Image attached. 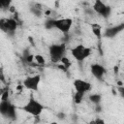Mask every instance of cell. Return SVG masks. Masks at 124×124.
I'll use <instances>...</instances> for the list:
<instances>
[{
  "instance_id": "1",
  "label": "cell",
  "mask_w": 124,
  "mask_h": 124,
  "mask_svg": "<svg viewBox=\"0 0 124 124\" xmlns=\"http://www.w3.org/2000/svg\"><path fill=\"white\" fill-rule=\"evenodd\" d=\"M73 19L72 18H59V19H48L46 21V27L47 29L56 28L61 31L63 34L67 35L72 27Z\"/></svg>"
},
{
  "instance_id": "2",
  "label": "cell",
  "mask_w": 124,
  "mask_h": 124,
  "mask_svg": "<svg viewBox=\"0 0 124 124\" xmlns=\"http://www.w3.org/2000/svg\"><path fill=\"white\" fill-rule=\"evenodd\" d=\"M44 108H45V107H44L39 101H37L36 99H34V98H32V97H31V98L28 100V102L21 108V109H22L23 111H25V112H27V113L33 115V116H40L41 113L43 112Z\"/></svg>"
},
{
  "instance_id": "3",
  "label": "cell",
  "mask_w": 124,
  "mask_h": 124,
  "mask_svg": "<svg viewBox=\"0 0 124 124\" xmlns=\"http://www.w3.org/2000/svg\"><path fill=\"white\" fill-rule=\"evenodd\" d=\"M65 51H66V45L63 44H54L49 46L48 47V52H49V57L52 62H58L61 61L62 58L65 56Z\"/></svg>"
},
{
  "instance_id": "4",
  "label": "cell",
  "mask_w": 124,
  "mask_h": 124,
  "mask_svg": "<svg viewBox=\"0 0 124 124\" xmlns=\"http://www.w3.org/2000/svg\"><path fill=\"white\" fill-rule=\"evenodd\" d=\"M72 56L78 62H82L91 54V48L86 47L83 45H77L73 48H71Z\"/></svg>"
},
{
  "instance_id": "5",
  "label": "cell",
  "mask_w": 124,
  "mask_h": 124,
  "mask_svg": "<svg viewBox=\"0 0 124 124\" xmlns=\"http://www.w3.org/2000/svg\"><path fill=\"white\" fill-rule=\"evenodd\" d=\"M0 112L4 117L8 119H11V120L16 119V107L9 100L0 102Z\"/></svg>"
},
{
  "instance_id": "6",
  "label": "cell",
  "mask_w": 124,
  "mask_h": 124,
  "mask_svg": "<svg viewBox=\"0 0 124 124\" xmlns=\"http://www.w3.org/2000/svg\"><path fill=\"white\" fill-rule=\"evenodd\" d=\"M92 9L96 14L100 15L104 18H108L111 14V8L108 5H106L104 2H102L100 0H96L93 3V8Z\"/></svg>"
},
{
  "instance_id": "7",
  "label": "cell",
  "mask_w": 124,
  "mask_h": 124,
  "mask_svg": "<svg viewBox=\"0 0 124 124\" xmlns=\"http://www.w3.org/2000/svg\"><path fill=\"white\" fill-rule=\"evenodd\" d=\"M0 28L5 33H14L17 28V21L14 18H1Z\"/></svg>"
},
{
  "instance_id": "8",
  "label": "cell",
  "mask_w": 124,
  "mask_h": 124,
  "mask_svg": "<svg viewBox=\"0 0 124 124\" xmlns=\"http://www.w3.org/2000/svg\"><path fill=\"white\" fill-rule=\"evenodd\" d=\"M40 81H41V76L40 75L26 77L23 80V86L25 88H27L28 90H31V91H38Z\"/></svg>"
},
{
  "instance_id": "9",
  "label": "cell",
  "mask_w": 124,
  "mask_h": 124,
  "mask_svg": "<svg viewBox=\"0 0 124 124\" xmlns=\"http://www.w3.org/2000/svg\"><path fill=\"white\" fill-rule=\"evenodd\" d=\"M74 87L76 89V92H79L82 94H85L86 92H89L91 90V83L86 81V80H82V79H75L74 80Z\"/></svg>"
},
{
  "instance_id": "10",
  "label": "cell",
  "mask_w": 124,
  "mask_h": 124,
  "mask_svg": "<svg viewBox=\"0 0 124 124\" xmlns=\"http://www.w3.org/2000/svg\"><path fill=\"white\" fill-rule=\"evenodd\" d=\"M90 71H91V74L97 78V79H102L104 75L106 74L107 70L106 68L103 66V65H100V64H92L90 66Z\"/></svg>"
},
{
  "instance_id": "11",
  "label": "cell",
  "mask_w": 124,
  "mask_h": 124,
  "mask_svg": "<svg viewBox=\"0 0 124 124\" xmlns=\"http://www.w3.org/2000/svg\"><path fill=\"white\" fill-rule=\"evenodd\" d=\"M123 30H124V23H120V24H117L115 26L107 28L105 33H104V36L107 38H113Z\"/></svg>"
},
{
  "instance_id": "12",
  "label": "cell",
  "mask_w": 124,
  "mask_h": 124,
  "mask_svg": "<svg viewBox=\"0 0 124 124\" xmlns=\"http://www.w3.org/2000/svg\"><path fill=\"white\" fill-rule=\"evenodd\" d=\"M89 101L91 103H93L95 106L100 105L101 101H102V96L100 94H91V95H89Z\"/></svg>"
},
{
  "instance_id": "13",
  "label": "cell",
  "mask_w": 124,
  "mask_h": 124,
  "mask_svg": "<svg viewBox=\"0 0 124 124\" xmlns=\"http://www.w3.org/2000/svg\"><path fill=\"white\" fill-rule=\"evenodd\" d=\"M92 32H93V34L97 37V38H101V27L99 26V25H96V24H94L93 26H92Z\"/></svg>"
},
{
  "instance_id": "14",
  "label": "cell",
  "mask_w": 124,
  "mask_h": 124,
  "mask_svg": "<svg viewBox=\"0 0 124 124\" xmlns=\"http://www.w3.org/2000/svg\"><path fill=\"white\" fill-rule=\"evenodd\" d=\"M83 96H84V94L79 93V92H76L75 95H74V101H75V103L76 104H80L81 101H82V99H83Z\"/></svg>"
},
{
  "instance_id": "15",
  "label": "cell",
  "mask_w": 124,
  "mask_h": 124,
  "mask_svg": "<svg viewBox=\"0 0 124 124\" xmlns=\"http://www.w3.org/2000/svg\"><path fill=\"white\" fill-rule=\"evenodd\" d=\"M34 59L36 60V62L38 63V64H40V65H44L45 64V58L41 55V54H37V55H35V57H34Z\"/></svg>"
},
{
  "instance_id": "16",
  "label": "cell",
  "mask_w": 124,
  "mask_h": 124,
  "mask_svg": "<svg viewBox=\"0 0 124 124\" xmlns=\"http://www.w3.org/2000/svg\"><path fill=\"white\" fill-rule=\"evenodd\" d=\"M61 63H62V65L66 68V69H68L70 66H71V61L66 57V56H64L63 58H62V60H61Z\"/></svg>"
},
{
  "instance_id": "17",
  "label": "cell",
  "mask_w": 124,
  "mask_h": 124,
  "mask_svg": "<svg viewBox=\"0 0 124 124\" xmlns=\"http://www.w3.org/2000/svg\"><path fill=\"white\" fill-rule=\"evenodd\" d=\"M30 11H31L36 16H42V12H41V10H40L39 8H31Z\"/></svg>"
},
{
  "instance_id": "18",
  "label": "cell",
  "mask_w": 124,
  "mask_h": 124,
  "mask_svg": "<svg viewBox=\"0 0 124 124\" xmlns=\"http://www.w3.org/2000/svg\"><path fill=\"white\" fill-rule=\"evenodd\" d=\"M24 57H25V61H26L27 63H31V62L33 61V58H34L35 56H33L32 54H24Z\"/></svg>"
},
{
  "instance_id": "19",
  "label": "cell",
  "mask_w": 124,
  "mask_h": 124,
  "mask_svg": "<svg viewBox=\"0 0 124 124\" xmlns=\"http://www.w3.org/2000/svg\"><path fill=\"white\" fill-rule=\"evenodd\" d=\"M10 4H11L10 1H2V2H0V6L2 8H9Z\"/></svg>"
},
{
  "instance_id": "20",
  "label": "cell",
  "mask_w": 124,
  "mask_h": 124,
  "mask_svg": "<svg viewBox=\"0 0 124 124\" xmlns=\"http://www.w3.org/2000/svg\"><path fill=\"white\" fill-rule=\"evenodd\" d=\"M117 91L120 94V96L124 99V86H118L117 87Z\"/></svg>"
},
{
  "instance_id": "21",
  "label": "cell",
  "mask_w": 124,
  "mask_h": 124,
  "mask_svg": "<svg viewBox=\"0 0 124 124\" xmlns=\"http://www.w3.org/2000/svg\"><path fill=\"white\" fill-rule=\"evenodd\" d=\"M94 120H95V124H106V122H105V120H104L103 118L97 117V118L94 119Z\"/></svg>"
},
{
  "instance_id": "22",
  "label": "cell",
  "mask_w": 124,
  "mask_h": 124,
  "mask_svg": "<svg viewBox=\"0 0 124 124\" xmlns=\"http://www.w3.org/2000/svg\"><path fill=\"white\" fill-rule=\"evenodd\" d=\"M57 117H58L59 119H64V118H65V113L60 112V113H58V114H57Z\"/></svg>"
},
{
  "instance_id": "23",
  "label": "cell",
  "mask_w": 124,
  "mask_h": 124,
  "mask_svg": "<svg viewBox=\"0 0 124 124\" xmlns=\"http://www.w3.org/2000/svg\"><path fill=\"white\" fill-rule=\"evenodd\" d=\"M97 112H100L102 111V106L101 105H96V109H95Z\"/></svg>"
},
{
  "instance_id": "24",
  "label": "cell",
  "mask_w": 124,
  "mask_h": 124,
  "mask_svg": "<svg viewBox=\"0 0 124 124\" xmlns=\"http://www.w3.org/2000/svg\"><path fill=\"white\" fill-rule=\"evenodd\" d=\"M89 124H95V120H91V121H89Z\"/></svg>"
},
{
  "instance_id": "25",
  "label": "cell",
  "mask_w": 124,
  "mask_h": 124,
  "mask_svg": "<svg viewBox=\"0 0 124 124\" xmlns=\"http://www.w3.org/2000/svg\"><path fill=\"white\" fill-rule=\"evenodd\" d=\"M50 124H57V122H51Z\"/></svg>"
}]
</instances>
